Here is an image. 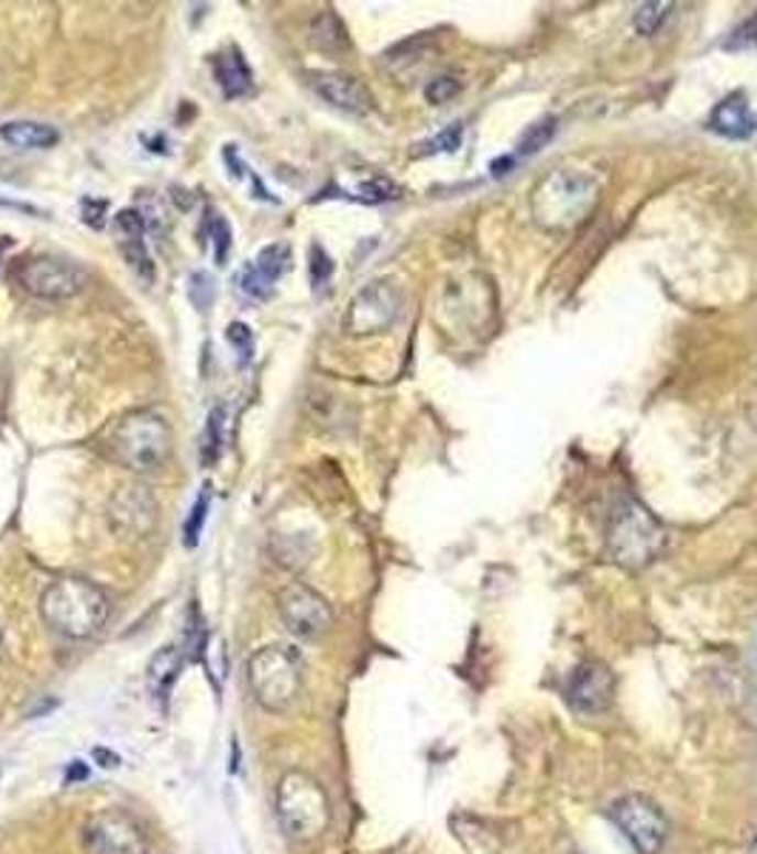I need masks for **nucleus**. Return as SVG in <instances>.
<instances>
[{
    "label": "nucleus",
    "mask_w": 757,
    "mask_h": 854,
    "mask_svg": "<svg viewBox=\"0 0 757 854\" xmlns=\"http://www.w3.org/2000/svg\"><path fill=\"white\" fill-rule=\"evenodd\" d=\"M109 518L114 530L131 538H143L152 533L157 522V502L145 488H123L111 499Z\"/></svg>",
    "instance_id": "nucleus-13"
},
{
    "label": "nucleus",
    "mask_w": 757,
    "mask_h": 854,
    "mask_svg": "<svg viewBox=\"0 0 757 854\" xmlns=\"http://www.w3.org/2000/svg\"><path fill=\"white\" fill-rule=\"evenodd\" d=\"M191 299L197 308H208L213 299V280L208 274L191 276Z\"/></svg>",
    "instance_id": "nucleus-32"
},
{
    "label": "nucleus",
    "mask_w": 757,
    "mask_h": 854,
    "mask_svg": "<svg viewBox=\"0 0 757 854\" xmlns=\"http://www.w3.org/2000/svg\"><path fill=\"white\" fill-rule=\"evenodd\" d=\"M0 138L14 149H52L57 145L61 134L55 125L37 123V120H9L0 125Z\"/></svg>",
    "instance_id": "nucleus-19"
},
{
    "label": "nucleus",
    "mask_w": 757,
    "mask_h": 854,
    "mask_svg": "<svg viewBox=\"0 0 757 854\" xmlns=\"http://www.w3.org/2000/svg\"><path fill=\"white\" fill-rule=\"evenodd\" d=\"M552 138H556V118L538 120V123H533L530 129L524 131L522 140H518V154H522V157L538 154Z\"/></svg>",
    "instance_id": "nucleus-23"
},
{
    "label": "nucleus",
    "mask_w": 757,
    "mask_h": 854,
    "mask_svg": "<svg viewBox=\"0 0 757 854\" xmlns=\"http://www.w3.org/2000/svg\"><path fill=\"white\" fill-rule=\"evenodd\" d=\"M402 310V291L391 280H376L359 291L344 314V331L353 337H371L387 331Z\"/></svg>",
    "instance_id": "nucleus-10"
},
{
    "label": "nucleus",
    "mask_w": 757,
    "mask_h": 854,
    "mask_svg": "<svg viewBox=\"0 0 757 854\" xmlns=\"http://www.w3.org/2000/svg\"><path fill=\"white\" fill-rule=\"evenodd\" d=\"M610 818L638 854H661V848L667 846V814L647 795H624L613 803Z\"/></svg>",
    "instance_id": "nucleus-8"
},
{
    "label": "nucleus",
    "mask_w": 757,
    "mask_h": 854,
    "mask_svg": "<svg viewBox=\"0 0 757 854\" xmlns=\"http://www.w3.org/2000/svg\"><path fill=\"white\" fill-rule=\"evenodd\" d=\"M459 91H462V80H459V77L441 75V77H436V80H430V84H427L425 97H427V100H430V103L439 106V103H448V100H453V97L459 95Z\"/></svg>",
    "instance_id": "nucleus-27"
},
{
    "label": "nucleus",
    "mask_w": 757,
    "mask_h": 854,
    "mask_svg": "<svg viewBox=\"0 0 757 854\" xmlns=\"http://www.w3.org/2000/svg\"><path fill=\"white\" fill-rule=\"evenodd\" d=\"M331 274H333L331 256L325 254L322 245H314V249H310V283H314V288H322V285L331 280Z\"/></svg>",
    "instance_id": "nucleus-31"
},
{
    "label": "nucleus",
    "mask_w": 757,
    "mask_h": 854,
    "mask_svg": "<svg viewBox=\"0 0 757 854\" xmlns=\"http://www.w3.org/2000/svg\"><path fill=\"white\" fill-rule=\"evenodd\" d=\"M509 168H513V157H502V160H496V163H493V174H496V177L507 174Z\"/></svg>",
    "instance_id": "nucleus-34"
},
{
    "label": "nucleus",
    "mask_w": 757,
    "mask_h": 854,
    "mask_svg": "<svg viewBox=\"0 0 757 854\" xmlns=\"http://www.w3.org/2000/svg\"><path fill=\"white\" fill-rule=\"evenodd\" d=\"M615 672L604 661H581L564 683V698L575 712L601 715L615 701Z\"/></svg>",
    "instance_id": "nucleus-12"
},
{
    "label": "nucleus",
    "mask_w": 757,
    "mask_h": 854,
    "mask_svg": "<svg viewBox=\"0 0 757 854\" xmlns=\"http://www.w3.org/2000/svg\"><path fill=\"white\" fill-rule=\"evenodd\" d=\"M222 445H226V407H213L211 416H208L206 436H202L200 459L206 464L217 462V456L222 453Z\"/></svg>",
    "instance_id": "nucleus-22"
},
{
    "label": "nucleus",
    "mask_w": 757,
    "mask_h": 854,
    "mask_svg": "<svg viewBox=\"0 0 757 854\" xmlns=\"http://www.w3.org/2000/svg\"><path fill=\"white\" fill-rule=\"evenodd\" d=\"M208 507H211V488H202V493L197 496V502H194L191 507V516L186 518V527H183V533H186V545L194 547L197 541H200L202 536V527H206V518H208Z\"/></svg>",
    "instance_id": "nucleus-25"
},
{
    "label": "nucleus",
    "mask_w": 757,
    "mask_h": 854,
    "mask_svg": "<svg viewBox=\"0 0 757 854\" xmlns=\"http://www.w3.org/2000/svg\"><path fill=\"white\" fill-rule=\"evenodd\" d=\"M226 339L231 344H234L237 351H240L242 359H251V328H249V325H242V322L228 325Z\"/></svg>",
    "instance_id": "nucleus-33"
},
{
    "label": "nucleus",
    "mask_w": 757,
    "mask_h": 854,
    "mask_svg": "<svg viewBox=\"0 0 757 854\" xmlns=\"http://www.w3.org/2000/svg\"><path fill=\"white\" fill-rule=\"evenodd\" d=\"M599 179L575 168H558L533 188V220L547 231L564 234L579 228L599 208Z\"/></svg>",
    "instance_id": "nucleus-1"
},
{
    "label": "nucleus",
    "mask_w": 757,
    "mask_h": 854,
    "mask_svg": "<svg viewBox=\"0 0 757 854\" xmlns=\"http://www.w3.org/2000/svg\"><path fill=\"white\" fill-rule=\"evenodd\" d=\"M314 91L322 97L325 103H331L333 109L344 111V114H367L373 109V95L362 80L344 72H319L314 75Z\"/></svg>",
    "instance_id": "nucleus-14"
},
{
    "label": "nucleus",
    "mask_w": 757,
    "mask_h": 854,
    "mask_svg": "<svg viewBox=\"0 0 757 854\" xmlns=\"http://www.w3.org/2000/svg\"><path fill=\"white\" fill-rule=\"evenodd\" d=\"M179 672H183V649L172 647V644L157 649V655L149 661V689H152V696L166 703Z\"/></svg>",
    "instance_id": "nucleus-18"
},
{
    "label": "nucleus",
    "mask_w": 757,
    "mask_h": 854,
    "mask_svg": "<svg viewBox=\"0 0 757 854\" xmlns=\"http://www.w3.org/2000/svg\"><path fill=\"white\" fill-rule=\"evenodd\" d=\"M111 459L134 473L157 470L172 453V427L157 410H134L109 434Z\"/></svg>",
    "instance_id": "nucleus-5"
},
{
    "label": "nucleus",
    "mask_w": 757,
    "mask_h": 854,
    "mask_svg": "<svg viewBox=\"0 0 757 854\" xmlns=\"http://www.w3.org/2000/svg\"><path fill=\"white\" fill-rule=\"evenodd\" d=\"M276 610H279V618H283L285 627L296 635V638H319L322 633H328L333 624V610L331 604L325 601V595H319L317 590L299 584H285L276 595Z\"/></svg>",
    "instance_id": "nucleus-11"
},
{
    "label": "nucleus",
    "mask_w": 757,
    "mask_h": 854,
    "mask_svg": "<svg viewBox=\"0 0 757 854\" xmlns=\"http://www.w3.org/2000/svg\"><path fill=\"white\" fill-rule=\"evenodd\" d=\"M303 655L288 644H268L249 658V687L262 710L285 712L303 692Z\"/></svg>",
    "instance_id": "nucleus-6"
},
{
    "label": "nucleus",
    "mask_w": 757,
    "mask_h": 854,
    "mask_svg": "<svg viewBox=\"0 0 757 854\" xmlns=\"http://www.w3.org/2000/svg\"><path fill=\"white\" fill-rule=\"evenodd\" d=\"M14 280L29 297L46 303H66L89 288V271L66 256H32L18 265Z\"/></svg>",
    "instance_id": "nucleus-7"
},
{
    "label": "nucleus",
    "mask_w": 757,
    "mask_h": 854,
    "mask_svg": "<svg viewBox=\"0 0 757 854\" xmlns=\"http://www.w3.org/2000/svg\"><path fill=\"white\" fill-rule=\"evenodd\" d=\"M290 265V249L288 242H274L268 249H262L260 256L251 262V269L256 271V276H262L265 283L274 288V283L288 271Z\"/></svg>",
    "instance_id": "nucleus-21"
},
{
    "label": "nucleus",
    "mask_w": 757,
    "mask_h": 854,
    "mask_svg": "<svg viewBox=\"0 0 757 854\" xmlns=\"http://www.w3.org/2000/svg\"><path fill=\"white\" fill-rule=\"evenodd\" d=\"M86 854H149V837L131 814L120 809L95 812L84 826Z\"/></svg>",
    "instance_id": "nucleus-9"
},
{
    "label": "nucleus",
    "mask_w": 757,
    "mask_h": 854,
    "mask_svg": "<svg viewBox=\"0 0 757 854\" xmlns=\"http://www.w3.org/2000/svg\"><path fill=\"white\" fill-rule=\"evenodd\" d=\"M726 52H749V48H757V14L746 18L740 26L732 32V37L723 43Z\"/></svg>",
    "instance_id": "nucleus-28"
},
{
    "label": "nucleus",
    "mask_w": 757,
    "mask_h": 854,
    "mask_svg": "<svg viewBox=\"0 0 757 854\" xmlns=\"http://www.w3.org/2000/svg\"><path fill=\"white\" fill-rule=\"evenodd\" d=\"M396 197H399V186L385 177L365 179V183L359 186V200L362 202H387L396 200Z\"/></svg>",
    "instance_id": "nucleus-26"
},
{
    "label": "nucleus",
    "mask_w": 757,
    "mask_h": 854,
    "mask_svg": "<svg viewBox=\"0 0 757 854\" xmlns=\"http://www.w3.org/2000/svg\"><path fill=\"white\" fill-rule=\"evenodd\" d=\"M213 77L220 84L226 100H237V97H245L254 89V72L245 63V57L240 55V48L231 46L228 52L213 57Z\"/></svg>",
    "instance_id": "nucleus-17"
},
{
    "label": "nucleus",
    "mask_w": 757,
    "mask_h": 854,
    "mask_svg": "<svg viewBox=\"0 0 757 854\" xmlns=\"http://www.w3.org/2000/svg\"><path fill=\"white\" fill-rule=\"evenodd\" d=\"M310 41H314L317 48H322V52H344V48L351 46L342 21H339L331 9H325V12H319L317 18H314V23H310Z\"/></svg>",
    "instance_id": "nucleus-20"
},
{
    "label": "nucleus",
    "mask_w": 757,
    "mask_h": 854,
    "mask_svg": "<svg viewBox=\"0 0 757 854\" xmlns=\"http://www.w3.org/2000/svg\"><path fill=\"white\" fill-rule=\"evenodd\" d=\"M710 125L712 131H717L723 138L749 140L757 129V118L751 114L744 95H729L726 100H721V103L715 106Z\"/></svg>",
    "instance_id": "nucleus-16"
},
{
    "label": "nucleus",
    "mask_w": 757,
    "mask_h": 854,
    "mask_svg": "<svg viewBox=\"0 0 757 854\" xmlns=\"http://www.w3.org/2000/svg\"><path fill=\"white\" fill-rule=\"evenodd\" d=\"M669 9H672V3H667V0L640 3V7L635 9V29H638L640 35H655V32L661 29V23L667 21Z\"/></svg>",
    "instance_id": "nucleus-24"
},
{
    "label": "nucleus",
    "mask_w": 757,
    "mask_h": 854,
    "mask_svg": "<svg viewBox=\"0 0 757 854\" xmlns=\"http://www.w3.org/2000/svg\"><path fill=\"white\" fill-rule=\"evenodd\" d=\"M77 778H86V769L80 766V760H75V764H72V771L66 775V784H72V780H77Z\"/></svg>",
    "instance_id": "nucleus-35"
},
{
    "label": "nucleus",
    "mask_w": 757,
    "mask_h": 854,
    "mask_svg": "<svg viewBox=\"0 0 757 854\" xmlns=\"http://www.w3.org/2000/svg\"><path fill=\"white\" fill-rule=\"evenodd\" d=\"M462 138H464L462 123H453V125H448V129L441 131V134H436L434 140H427L425 152H430V154H436V152H456V149L462 145Z\"/></svg>",
    "instance_id": "nucleus-30"
},
{
    "label": "nucleus",
    "mask_w": 757,
    "mask_h": 854,
    "mask_svg": "<svg viewBox=\"0 0 757 854\" xmlns=\"http://www.w3.org/2000/svg\"><path fill=\"white\" fill-rule=\"evenodd\" d=\"M208 228H211L213 237V260H217V265H226L228 251H231V228H228V222L222 220V217H217V214H211Z\"/></svg>",
    "instance_id": "nucleus-29"
},
{
    "label": "nucleus",
    "mask_w": 757,
    "mask_h": 854,
    "mask_svg": "<svg viewBox=\"0 0 757 854\" xmlns=\"http://www.w3.org/2000/svg\"><path fill=\"white\" fill-rule=\"evenodd\" d=\"M667 550V530L638 499H618L606 518V552L615 565L644 570Z\"/></svg>",
    "instance_id": "nucleus-3"
},
{
    "label": "nucleus",
    "mask_w": 757,
    "mask_h": 854,
    "mask_svg": "<svg viewBox=\"0 0 757 854\" xmlns=\"http://www.w3.org/2000/svg\"><path fill=\"white\" fill-rule=\"evenodd\" d=\"M114 237H118V245L123 251L125 262L131 269L143 276V283H152L154 280V262L145 249V222L140 217V211L134 208H125L114 217Z\"/></svg>",
    "instance_id": "nucleus-15"
},
{
    "label": "nucleus",
    "mask_w": 757,
    "mask_h": 854,
    "mask_svg": "<svg viewBox=\"0 0 757 854\" xmlns=\"http://www.w3.org/2000/svg\"><path fill=\"white\" fill-rule=\"evenodd\" d=\"M276 820L279 829L296 843L322 837L331 823V800L322 784L308 771H285L276 784Z\"/></svg>",
    "instance_id": "nucleus-4"
},
{
    "label": "nucleus",
    "mask_w": 757,
    "mask_h": 854,
    "mask_svg": "<svg viewBox=\"0 0 757 854\" xmlns=\"http://www.w3.org/2000/svg\"><path fill=\"white\" fill-rule=\"evenodd\" d=\"M109 595L86 579H57L43 590L41 618L46 627L72 640H86L103 629L109 618Z\"/></svg>",
    "instance_id": "nucleus-2"
}]
</instances>
